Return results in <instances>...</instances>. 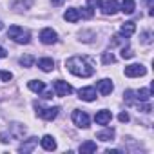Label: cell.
Here are the masks:
<instances>
[{
	"label": "cell",
	"mask_w": 154,
	"mask_h": 154,
	"mask_svg": "<svg viewBox=\"0 0 154 154\" xmlns=\"http://www.w3.org/2000/svg\"><path fill=\"white\" fill-rule=\"evenodd\" d=\"M65 67L69 72H72L74 76H80V78H89L94 74V67L82 56H71L65 60Z\"/></svg>",
	"instance_id": "cell-1"
},
{
	"label": "cell",
	"mask_w": 154,
	"mask_h": 154,
	"mask_svg": "<svg viewBox=\"0 0 154 154\" xmlns=\"http://www.w3.org/2000/svg\"><path fill=\"white\" fill-rule=\"evenodd\" d=\"M8 38H11V40L17 42V44H29L31 35H29V31H26V29L20 27V26H11L9 31H8Z\"/></svg>",
	"instance_id": "cell-2"
},
{
	"label": "cell",
	"mask_w": 154,
	"mask_h": 154,
	"mask_svg": "<svg viewBox=\"0 0 154 154\" xmlns=\"http://www.w3.org/2000/svg\"><path fill=\"white\" fill-rule=\"evenodd\" d=\"M58 112H60V107H40V105H36V114L42 120L51 122V120H54L58 116Z\"/></svg>",
	"instance_id": "cell-3"
},
{
	"label": "cell",
	"mask_w": 154,
	"mask_h": 154,
	"mask_svg": "<svg viewBox=\"0 0 154 154\" xmlns=\"http://www.w3.org/2000/svg\"><path fill=\"white\" fill-rule=\"evenodd\" d=\"M125 76H129V78H138V76H145L147 74V67L141 65V63H131L125 67Z\"/></svg>",
	"instance_id": "cell-4"
},
{
	"label": "cell",
	"mask_w": 154,
	"mask_h": 154,
	"mask_svg": "<svg viewBox=\"0 0 154 154\" xmlns=\"http://www.w3.org/2000/svg\"><path fill=\"white\" fill-rule=\"evenodd\" d=\"M53 91H54L56 96H67V94L72 93V85L63 82V80H54L53 82Z\"/></svg>",
	"instance_id": "cell-5"
},
{
	"label": "cell",
	"mask_w": 154,
	"mask_h": 154,
	"mask_svg": "<svg viewBox=\"0 0 154 154\" xmlns=\"http://www.w3.org/2000/svg\"><path fill=\"white\" fill-rule=\"evenodd\" d=\"M72 122L76 127H80V129H87L89 127V114L85 111H72Z\"/></svg>",
	"instance_id": "cell-6"
},
{
	"label": "cell",
	"mask_w": 154,
	"mask_h": 154,
	"mask_svg": "<svg viewBox=\"0 0 154 154\" xmlns=\"http://www.w3.org/2000/svg\"><path fill=\"white\" fill-rule=\"evenodd\" d=\"M40 40H42V44H45V45H53V44H56L58 35H56V31H53L51 27H45V29L40 31Z\"/></svg>",
	"instance_id": "cell-7"
},
{
	"label": "cell",
	"mask_w": 154,
	"mask_h": 154,
	"mask_svg": "<svg viewBox=\"0 0 154 154\" xmlns=\"http://www.w3.org/2000/svg\"><path fill=\"white\" fill-rule=\"evenodd\" d=\"M38 145V138L36 136H31V138H27L26 141H22L20 143V147H18V152L20 154H29V152H33L35 150V147Z\"/></svg>",
	"instance_id": "cell-8"
},
{
	"label": "cell",
	"mask_w": 154,
	"mask_h": 154,
	"mask_svg": "<svg viewBox=\"0 0 154 154\" xmlns=\"http://www.w3.org/2000/svg\"><path fill=\"white\" fill-rule=\"evenodd\" d=\"M120 11V4H118V0H107V2H102V13L103 15H116Z\"/></svg>",
	"instance_id": "cell-9"
},
{
	"label": "cell",
	"mask_w": 154,
	"mask_h": 154,
	"mask_svg": "<svg viewBox=\"0 0 154 154\" xmlns=\"http://www.w3.org/2000/svg\"><path fill=\"white\" fill-rule=\"evenodd\" d=\"M96 89H98V93H100L102 96H107V94L112 93L114 85H112V82H111L109 78H103V80H100V82L96 84Z\"/></svg>",
	"instance_id": "cell-10"
},
{
	"label": "cell",
	"mask_w": 154,
	"mask_h": 154,
	"mask_svg": "<svg viewBox=\"0 0 154 154\" xmlns=\"http://www.w3.org/2000/svg\"><path fill=\"white\" fill-rule=\"evenodd\" d=\"M8 132H9L11 140H20V138H24V134H26V127H24L22 123H11Z\"/></svg>",
	"instance_id": "cell-11"
},
{
	"label": "cell",
	"mask_w": 154,
	"mask_h": 154,
	"mask_svg": "<svg viewBox=\"0 0 154 154\" xmlns=\"http://www.w3.org/2000/svg\"><path fill=\"white\" fill-rule=\"evenodd\" d=\"M94 120H96L98 125H107V123L112 120V112L107 111V109H102V111H98V112L94 114Z\"/></svg>",
	"instance_id": "cell-12"
},
{
	"label": "cell",
	"mask_w": 154,
	"mask_h": 154,
	"mask_svg": "<svg viewBox=\"0 0 154 154\" xmlns=\"http://www.w3.org/2000/svg\"><path fill=\"white\" fill-rule=\"evenodd\" d=\"M78 96L84 102H93V100H96V89L94 87H84L78 91Z\"/></svg>",
	"instance_id": "cell-13"
},
{
	"label": "cell",
	"mask_w": 154,
	"mask_h": 154,
	"mask_svg": "<svg viewBox=\"0 0 154 154\" xmlns=\"http://www.w3.org/2000/svg\"><path fill=\"white\" fill-rule=\"evenodd\" d=\"M134 96H136V105H138L140 102H149V100H150V96H152V87L134 91Z\"/></svg>",
	"instance_id": "cell-14"
},
{
	"label": "cell",
	"mask_w": 154,
	"mask_h": 154,
	"mask_svg": "<svg viewBox=\"0 0 154 154\" xmlns=\"http://www.w3.org/2000/svg\"><path fill=\"white\" fill-rule=\"evenodd\" d=\"M134 31H136V24H134V22H125V24H122V27H120V35L125 36V38L132 36Z\"/></svg>",
	"instance_id": "cell-15"
},
{
	"label": "cell",
	"mask_w": 154,
	"mask_h": 154,
	"mask_svg": "<svg viewBox=\"0 0 154 154\" xmlns=\"http://www.w3.org/2000/svg\"><path fill=\"white\" fill-rule=\"evenodd\" d=\"M63 18H65L67 22L74 24V22L80 20V13H78V9H76V8H67V11L63 13Z\"/></svg>",
	"instance_id": "cell-16"
},
{
	"label": "cell",
	"mask_w": 154,
	"mask_h": 154,
	"mask_svg": "<svg viewBox=\"0 0 154 154\" xmlns=\"http://www.w3.org/2000/svg\"><path fill=\"white\" fill-rule=\"evenodd\" d=\"M40 145H42V149H45V150H54V149H56V141H54V138H53L51 134H45V136L40 140Z\"/></svg>",
	"instance_id": "cell-17"
},
{
	"label": "cell",
	"mask_w": 154,
	"mask_h": 154,
	"mask_svg": "<svg viewBox=\"0 0 154 154\" xmlns=\"http://www.w3.org/2000/svg\"><path fill=\"white\" fill-rule=\"evenodd\" d=\"M38 67H40L44 72H51V71L54 69V62H53V58H40V60H38Z\"/></svg>",
	"instance_id": "cell-18"
},
{
	"label": "cell",
	"mask_w": 154,
	"mask_h": 154,
	"mask_svg": "<svg viewBox=\"0 0 154 154\" xmlns=\"http://www.w3.org/2000/svg\"><path fill=\"white\" fill-rule=\"evenodd\" d=\"M114 129H103V131H100L98 134H96V138L98 140H102V141H112L114 140Z\"/></svg>",
	"instance_id": "cell-19"
},
{
	"label": "cell",
	"mask_w": 154,
	"mask_h": 154,
	"mask_svg": "<svg viewBox=\"0 0 154 154\" xmlns=\"http://www.w3.org/2000/svg\"><path fill=\"white\" fill-rule=\"evenodd\" d=\"M27 87H29L33 93H44V91H45V84H44L42 80H31V82L27 84Z\"/></svg>",
	"instance_id": "cell-20"
},
{
	"label": "cell",
	"mask_w": 154,
	"mask_h": 154,
	"mask_svg": "<svg viewBox=\"0 0 154 154\" xmlns=\"http://www.w3.org/2000/svg\"><path fill=\"white\" fill-rule=\"evenodd\" d=\"M122 11L125 15H132L136 11V2H134V0H123V2H122Z\"/></svg>",
	"instance_id": "cell-21"
},
{
	"label": "cell",
	"mask_w": 154,
	"mask_h": 154,
	"mask_svg": "<svg viewBox=\"0 0 154 154\" xmlns=\"http://www.w3.org/2000/svg\"><path fill=\"white\" fill-rule=\"evenodd\" d=\"M80 152H82V154H89V152H96V143H94V141H91V140H87V141H84V143L80 145Z\"/></svg>",
	"instance_id": "cell-22"
},
{
	"label": "cell",
	"mask_w": 154,
	"mask_h": 154,
	"mask_svg": "<svg viewBox=\"0 0 154 154\" xmlns=\"http://www.w3.org/2000/svg\"><path fill=\"white\" fill-rule=\"evenodd\" d=\"M31 4H33L31 0H18V2L13 4V8H15L17 11H26L27 8H31Z\"/></svg>",
	"instance_id": "cell-23"
},
{
	"label": "cell",
	"mask_w": 154,
	"mask_h": 154,
	"mask_svg": "<svg viewBox=\"0 0 154 154\" xmlns=\"http://www.w3.org/2000/svg\"><path fill=\"white\" fill-rule=\"evenodd\" d=\"M102 62H103L105 65H109V63H114V62H116V56H114L111 51H105V53L102 54Z\"/></svg>",
	"instance_id": "cell-24"
},
{
	"label": "cell",
	"mask_w": 154,
	"mask_h": 154,
	"mask_svg": "<svg viewBox=\"0 0 154 154\" xmlns=\"http://www.w3.org/2000/svg\"><path fill=\"white\" fill-rule=\"evenodd\" d=\"M33 63H35V58H33L31 54H26V56L20 58V65H22V67H31Z\"/></svg>",
	"instance_id": "cell-25"
},
{
	"label": "cell",
	"mask_w": 154,
	"mask_h": 154,
	"mask_svg": "<svg viewBox=\"0 0 154 154\" xmlns=\"http://www.w3.org/2000/svg\"><path fill=\"white\" fill-rule=\"evenodd\" d=\"M132 56H134V51H132V49L125 44V47L122 49V58H123V60H131Z\"/></svg>",
	"instance_id": "cell-26"
},
{
	"label": "cell",
	"mask_w": 154,
	"mask_h": 154,
	"mask_svg": "<svg viewBox=\"0 0 154 154\" xmlns=\"http://www.w3.org/2000/svg\"><path fill=\"white\" fill-rule=\"evenodd\" d=\"M120 44H127V38L122 36V35H114L112 40H111V47H112V45H120Z\"/></svg>",
	"instance_id": "cell-27"
},
{
	"label": "cell",
	"mask_w": 154,
	"mask_h": 154,
	"mask_svg": "<svg viewBox=\"0 0 154 154\" xmlns=\"http://www.w3.org/2000/svg\"><path fill=\"white\" fill-rule=\"evenodd\" d=\"M0 80H2V82H9V80H13V74L9 71H0Z\"/></svg>",
	"instance_id": "cell-28"
},
{
	"label": "cell",
	"mask_w": 154,
	"mask_h": 154,
	"mask_svg": "<svg viewBox=\"0 0 154 154\" xmlns=\"http://www.w3.org/2000/svg\"><path fill=\"white\" fill-rule=\"evenodd\" d=\"M78 13H80V17H84V18H91V17H93V9H91L89 6H87V8H84L82 11L78 9Z\"/></svg>",
	"instance_id": "cell-29"
},
{
	"label": "cell",
	"mask_w": 154,
	"mask_h": 154,
	"mask_svg": "<svg viewBox=\"0 0 154 154\" xmlns=\"http://www.w3.org/2000/svg\"><path fill=\"white\" fill-rule=\"evenodd\" d=\"M141 42H143L145 45H149V44H152V35H150L149 31H145V33L141 35Z\"/></svg>",
	"instance_id": "cell-30"
},
{
	"label": "cell",
	"mask_w": 154,
	"mask_h": 154,
	"mask_svg": "<svg viewBox=\"0 0 154 154\" xmlns=\"http://www.w3.org/2000/svg\"><path fill=\"white\" fill-rule=\"evenodd\" d=\"M0 141H2V143H9V141H11L9 132H0Z\"/></svg>",
	"instance_id": "cell-31"
},
{
	"label": "cell",
	"mask_w": 154,
	"mask_h": 154,
	"mask_svg": "<svg viewBox=\"0 0 154 154\" xmlns=\"http://www.w3.org/2000/svg\"><path fill=\"white\" fill-rule=\"evenodd\" d=\"M87 2H89V8L91 9H96V8L102 6V0H87Z\"/></svg>",
	"instance_id": "cell-32"
},
{
	"label": "cell",
	"mask_w": 154,
	"mask_h": 154,
	"mask_svg": "<svg viewBox=\"0 0 154 154\" xmlns=\"http://www.w3.org/2000/svg\"><path fill=\"white\" fill-rule=\"evenodd\" d=\"M118 120H120L122 123H127V122H129V114H127V112H120V114H118Z\"/></svg>",
	"instance_id": "cell-33"
},
{
	"label": "cell",
	"mask_w": 154,
	"mask_h": 154,
	"mask_svg": "<svg viewBox=\"0 0 154 154\" xmlns=\"http://www.w3.org/2000/svg\"><path fill=\"white\" fill-rule=\"evenodd\" d=\"M6 56H8L6 49H4V47H0V58H6Z\"/></svg>",
	"instance_id": "cell-34"
},
{
	"label": "cell",
	"mask_w": 154,
	"mask_h": 154,
	"mask_svg": "<svg viewBox=\"0 0 154 154\" xmlns=\"http://www.w3.org/2000/svg\"><path fill=\"white\" fill-rule=\"evenodd\" d=\"M105 152H107V154H120V150H118V149H112V150L109 149V150H105Z\"/></svg>",
	"instance_id": "cell-35"
},
{
	"label": "cell",
	"mask_w": 154,
	"mask_h": 154,
	"mask_svg": "<svg viewBox=\"0 0 154 154\" xmlns=\"http://www.w3.org/2000/svg\"><path fill=\"white\" fill-rule=\"evenodd\" d=\"M51 2H53V4H54V6H60V4H62V2H63V0H51Z\"/></svg>",
	"instance_id": "cell-36"
},
{
	"label": "cell",
	"mask_w": 154,
	"mask_h": 154,
	"mask_svg": "<svg viewBox=\"0 0 154 154\" xmlns=\"http://www.w3.org/2000/svg\"><path fill=\"white\" fill-rule=\"evenodd\" d=\"M0 29H4V24H2V22H0Z\"/></svg>",
	"instance_id": "cell-37"
}]
</instances>
